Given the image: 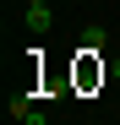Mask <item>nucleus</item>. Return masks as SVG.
Here are the masks:
<instances>
[{
  "label": "nucleus",
  "instance_id": "nucleus-1",
  "mask_svg": "<svg viewBox=\"0 0 120 125\" xmlns=\"http://www.w3.org/2000/svg\"><path fill=\"white\" fill-rule=\"evenodd\" d=\"M22 22H27V33H49L55 27V0H33L22 11Z\"/></svg>",
  "mask_w": 120,
  "mask_h": 125
},
{
  "label": "nucleus",
  "instance_id": "nucleus-3",
  "mask_svg": "<svg viewBox=\"0 0 120 125\" xmlns=\"http://www.w3.org/2000/svg\"><path fill=\"white\" fill-rule=\"evenodd\" d=\"M27 6H33V0H27Z\"/></svg>",
  "mask_w": 120,
  "mask_h": 125
},
{
  "label": "nucleus",
  "instance_id": "nucleus-2",
  "mask_svg": "<svg viewBox=\"0 0 120 125\" xmlns=\"http://www.w3.org/2000/svg\"><path fill=\"white\" fill-rule=\"evenodd\" d=\"M11 120L16 125H44V114L33 109V98H11Z\"/></svg>",
  "mask_w": 120,
  "mask_h": 125
}]
</instances>
